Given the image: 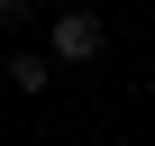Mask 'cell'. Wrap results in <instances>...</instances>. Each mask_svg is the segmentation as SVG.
I'll list each match as a JSON object with an SVG mask.
<instances>
[{"label": "cell", "mask_w": 155, "mask_h": 146, "mask_svg": "<svg viewBox=\"0 0 155 146\" xmlns=\"http://www.w3.org/2000/svg\"><path fill=\"white\" fill-rule=\"evenodd\" d=\"M0 28H9V37H28V28H37V0H0Z\"/></svg>", "instance_id": "cell-3"}, {"label": "cell", "mask_w": 155, "mask_h": 146, "mask_svg": "<svg viewBox=\"0 0 155 146\" xmlns=\"http://www.w3.org/2000/svg\"><path fill=\"white\" fill-rule=\"evenodd\" d=\"M0 73H9V91H28V101H37V91L55 82V64H46V46H18L9 64H0Z\"/></svg>", "instance_id": "cell-2"}, {"label": "cell", "mask_w": 155, "mask_h": 146, "mask_svg": "<svg viewBox=\"0 0 155 146\" xmlns=\"http://www.w3.org/2000/svg\"><path fill=\"white\" fill-rule=\"evenodd\" d=\"M101 55H110V18H101V9H55L46 64H101Z\"/></svg>", "instance_id": "cell-1"}]
</instances>
